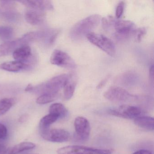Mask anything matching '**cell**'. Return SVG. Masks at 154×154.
Here are the masks:
<instances>
[{
    "mask_svg": "<svg viewBox=\"0 0 154 154\" xmlns=\"http://www.w3.org/2000/svg\"><path fill=\"white\" fill-rule=\"evenodd\" d=\"M16 103V99L13 98H6L0 100V116L8 112Z\"/></svg>",
    "mask_w": 154,
    "mask_h": 154,
    "instance_id": "22",
    "label": "cell"
},
{
    "mask_svg": "<svg viewBox=\"0 0 154 154\" xmlns=\"http://www.w3.org/2000/svg\"><path fill=\"white\" fill-rule=\"evenodd\" d=\"M76 83L75 75L72 74H69V77L63 88L64 97L65 100H70L72 97L75 90Z\"/></svg>",
    "mask_w": 154,
    "mask_h": 154,
    "instance_id": "16",
    "label": "cell"
},
{
    "mask_svg": "<svg viewBox=\"0 0 154 154\" xmlns=\"http://www.w3.org/2000/svg\"><path fill=\"white\" fill-rule=\"evenodd\" d=\"M15 3L10 1H0V14L9 19H13L17 17Z\"/></svg>",
    "mask_w": 154,
    "mask_h": 154,
    "instance_id": "14",
    "label": "cell"
},
{
    "mask_svg": "<svg viewBox=\"0 0 154 154\" xmlns=\"http://www.w3.org/2000/svg\"><path fill=\"white\" fill-rule=\"evenodd\" d=\"M146 31L144 28L139 29L137 30L136 33H137V40L138 42H140L141 41L142 37L146 34Z\"/></svg>",
    "mask_w": 154,
    "mask_h": 154,
    "instance_id": "27",
    "label": "cell"
},
{
    "mask_svg": "<svg viewBox=\"0 0 154 154\" xmlns=\"http://www.w3.org/2000/svg\"><path fill=\"white\" fill-rule=\"evenodd\" d=\"M52 64L67 69H75L76 64L74 60L62 50L56 49L52 53L50 58Z\"/></svg>",
    "mask_w": 154,
    "mask_h": 154,
    "instance_id": "7",
    "label": "cell"
},
{
    "mask_svg": "<svg viewBox=\"0 0 154 154\" xmlns=\"http://www.w3.org/2000/svg\"><path fill=\"white\" fill-rule=\"evenodd\" d=\"M112 149H103L84 146L72 145L57 149V154H112Z\"/></svg>",
    "mask_w": 154,
    "mask_h": 154,
    "instance_id": "5",
    "label": "cell"
},
{
    "mask_svg": "<svg viewBox=\"0 0 154 154\" xmlns=\"http://www.w3.org/2000/svg\"><path fill=\"white\" fill-rule=\"evenodd\" d=\"M103 96L108 100L113 102L127 101L135 97L125 89L118 86L109 88L104 92Z\"/></svg>",
    "mask_w": 154,
    "mask_h": 154,
    "instance_id": "9",
    "label": "cell"
},
{
    "mask_svg": "<svg viewBox=\"0 0 154 154\" xmlns=\"http://www.w3.org/2000/svg\"><path fill=\"white\" fill-rule=\"evenodd\" d=\"M100 20V16L97 14L83 19L72 28L70 32V37L73 40L82 39L91 32V31L99 25Z\"/></svg>",
    "mask_w": 154,
    "mask_h": 154,
    "instance_id": "1",
    "label": "cell"
},
{
    "mask_svg": "<svg viewBox=\"0 0 154 154\" xmlns=\"http://www.w3.org/2000/svg\"><path fill=\"white\" fill-rule=\"evenodd\" d=\"M40 132L41 137L44 139L50 142L62 143L69 141L71 139L70 133L63 129L49 128Z\"/></svg>",
    "mask_w": 154,
    "mask_h": 154,
    "instance_id": "8",
    "label": "cell"
},
{
    "mask_svg": "<svg viewBox=\"0 0 154 154\" xmlns=\"http://www.w3.org/2000/svg\"><path fill=\"white\" fill-rule=\"evenodd\" d=\"M41 37L40 32H29L25 34L20 38L6 41L0 45V57L7 55L11 52H14L18 48L26 45L28 43L41 38Z\"/></svg>",
    "mask_w": 154,
    "mask_h": 154,
    "instance_id": "2",
    "label": "cell"
},
{
    "mask_svg": "<svg viewBox=\"0 0 154 154\" xmlns=\"http://www.w3.org/2000/svg\"><path fill=\"white\" fill-rule=\"evenodd\" d=\"M20 2L28 8L37 10L44 11H45L52 10L54 6L50 1L45 0H33V1H20Z\"/></svg>",
    "mask_w": 154,
    "mask_h": 154,
    "instance_id": "13",
    "label": "cell"
},
{
    "mask_svg": "<svg viewBox=\"0 0 154 154\" xmlns=\"http://www.w3.org/2000/svg\"><path fill=\"white\" fill-rule=\"evenodd\" d=\"M26 66L25 63L14 61L5 62L0 64V69L10 72H19Z\"/></svg>",
    "mask_w": 154,
    "mask_h": 154,
    "instance_id": "18",
    "label": "cell"
},
{
    "mask_svg": "<svg viewBox=\"0 0 154 154\" xmlns=\"http://www.w3.org/2000/svg\"><path fill=\"white\" fill-rule=\"evenodd\" d=\"M25 18L28 23L32 26H38L42 24L45 19L44 11L28 8L25 13Z\"/></svg>",
    "mask_w": 154,
    "mask_h": 154,
    "instance_id": "12",
    "label": "cell"
},
{
    "mask_svg": "<svg viewBox=\"0 0 154 154\" xmlns=\"http://www.w3.org/2000/svg\"><path fill=\"white\" fill-rule=\"evenodd\" d=\"M134 123L141 128L149 131L154 130V120L153 117L149 116H139L134 119Z\"/></svg>",
    "mask_w": 154,
    "mask_h": 154,
    "instance_id": "17",
    "label": "cell"
},
{
    "mask_svg": "<svg viewBox=\"0 0 154 154\" xmlns=\"http://www.w3.org/2000/svg\"><path fill=\"white\" fill-rule=\"evenodd\" d=\"M59 117L54 114L49 113L44 116L40 121L39 122V129L40 132L45 131L49 129L50 125L55 122Z\"/></svg>",
    "mask_w": 154,
    "mask_h": 154,
    "instance_id": "19",
    "label": "cell"
},
{
    "mask_svg": "<svg viewBox=\"0 0 154 154\" xmlns=\"http://www.w3.org/2000/svg\"><path fill=\"white\" fill-rule=\"evenodd\" d=\"M49 113L55 114L59 118H64L67 114V109L63 104L61 103H55L50 106L49 109Z\"/></svg>",
    "mask_w": 154,
    "mask_h": 154,
    "instance_id": "21",
    "label": "cell"
},
{
    "mask_svg": "<svg viewBox=\"0 0 154 154\" xmlns=\"http://www.w3.org/2000/svg\"><path fill=\"white\" fill-rule=\"evenodd\" d=\"M88 41L101 49L110 56L116 53V48L113 42L109 38L100 34L91 32L86 36Z\"/></svg>",
    "mask_w": 154,
    "mask_h": 154,
    "instance_id": "4",
    "label": "cell"
},
{
    "mask_svg": "<svg viewBox=\"0 0 154 154\" xmlns=\"http://www.w3.org/2000/svg\"><path fill=\"white\" fill-rule=\"evenodd\" d=\"M0 154H8V149L4 145L0 144Z\"/></svg>",
    "mask_w": 154,
    "mask_h": 154,
    "instance_id": "31",
    "label": "cell"
},
{
    "mask_svg": "<svg viewBox=\"0 0 154 154\" xmlns=\"http://www.w3.org/2000/svg\"><path fill=\"white\" fill-rule=\"evenodd\" d=\"M109 79V76H107L106 78H104V79L102 80L99 83V84L98 85V86H97V89H101V88L103 87V86H104L105 84H106V83H107V81H108V79Z\"/></svg>",
    "mask_w": 154,
    "mask_h": 154,
    "instance_id": "29",
    "label": "cell"
},
{
    "mask_svg": "<svg viewBox=\"0 0 154 154\" xmlns=\"http://www.w3.org/2000/svg\"><path fill=\"white\" fill-rule=\"evenodd\" d=\"M8 136V130L4 124L0 123V140L5 139Z\"/></svg>",
    "mask_w": 154,
    "mask_h": 154,
    "instance_id": "26",
    "label": "cell"
},
{
    "mask_svg": "<svg viewBox=\"0 0 154 154\" xmlns=\"http://www.w3.org/2000/svg\"><path fill=\"white\" fill-rule=\"evenodd\" d=\"M110 19L112 25H113L115 31V36L118 39H126L134 34L136 33V25L130 20H114Z\"/></svg>",
    "mask_w": 154,
    "mask_h": 154,
    "instance_id": "6",
    "label": "cell"
},
{
    "mask_svg": "<svg viewBox=\"0 0 154 154\" xmlns=\"http://www.w3.org/2000/svg\"><path fill=\"white\" fill-rule=\"evenodd\" d=\"M4 88H5V87H4V86L0 85V93H1L4 91Z\"/></svg>",
    "mask_w": 154,
    "mask_h": 154,
    "instance_id": "33",
    "label": "cell"
},
{
    "mask_svg": "<svg viewBox=\"0 0 154 154\" xmlns=\"http://www.w3.org/2000/svg\"><path fill=\"white\" fill-rule=\"evenodd\" d=\"M14 35L12 28L7 26H0V39L4 41H9Z\"/></svg>",
    "mask_w": 154,
    "mask_h": 154,
    "instance_id": "23",
    "label": "cell"
},
{
    "mask_svg": "<svg viewBox=\"0 0 154 154\" xmlns=\"http://www.w3.org/2000/svg\"><path fill=\"white\" fill-rule=\"evenodd\" d=\"M132 154H153V153L147 149H140L136 151Z\"/></svg>",
    "mask_w": 154,
    "mask_h": 154,
    "instance_id": "28",
    "label": "cell"
},
{
    "mask_svg": "<svg viewBox=\"0 0 154 154\" xmlns=\"http://www.w3.org/2000/svg\"><path fill=\"white\" fill-rule=\"evenodd\" d=\"M74 127L78 138L82 140L88 139L91 132V127L89 121L86 118L82 116L75 118Z\"/></svg>",
    "mask_w": 154,
    "mask_h": 154,
    "instance_id": "11",
    "label": "cell"
},
{
    "mask_svg": "<svg viewBox=\"0 0 154 154\" xmlns=\"http://www.w3.org/2000/svg\"><path fill=\"white\" fill-rule=\"evenodd\" d=\"M69 74L60 75L54 76L44 83L34 87L33 91L42 92V94H59L60 90L63 88L66 82L67 81Z\"/></svg>",
    "mask_w": 154,
    "mask_h": 154,
    "instance_id": "3",
    "label": "cell"
},
{
    "mask_svg": "<svg viewBox=\"0 0 154 154\" xmlns=\"http://www.w3.org/2000/svg\"><path fill=\"white\" fill-rule=\"evenodd\" d=\"M59 96V94H44L39 96L37 99L36 103L38 104H45L52 102L55 100Z\"/></svg>",
    "mask_w": 154,
    "mask_h": 154,
    "instance_id": "24",
    "label": "cell"
},
{
    "mask_svg": "<svg viewBox=\"0 0 154 154\" xmlns=\"http://www.w3.org/2000/svg\"><path fill=\"white\" fill-rule=\"evenodd\" d=\"M34 86L32 85L31 84H29L28 85L27 87H26V89H25V91H33L34 90Z\"/></svg>",
    "mask_w": 154,
    "mask_h": 154,
    "instance_id": "32",
    "label": "cell"
},
{
    "mask_svg": "<svg viewBox=\"0 0 154 154\" xmlns=\"http://www.w3.org/2000/svg\"><path fill=\"white\" fill-rule=\"evenodd\" d=\"M124 6H125V3L123 1L119 2V4L117 5V7H116V12H115V15H116L117 18H120L123 14L124 10Z\"/></svg>",
    "mask_w": 154,
    "mask_h": 154,
    "instance_id": "25",
    "label": "cell"
},
{
    "mask_svg": "<svg viewBox=\"0 0 154 154\" xmlns=\"http://www.w3.org/2000/svg\"><path fill=\"white\" fill-rule=\"evenodd\" d=\"M149 75L150 82L153 84V82H154V66L153 65L150 66V69H149Z\"/></svg>",
    "mask_w": 154,
    "mask_h": 154,
    "instance_id": "30",
    "label": "cell"
},
{
    "mask_svg": "<svg viewBox=\"0 0 154 154\" xmlns=\"http://www.w3.org/2000/svg\"><path fill=\"white\" fill-rule=\"evenodd\" d=\"M142 111L140 108L128 104L121 105L118 109H110L108 112L110 115L126 119H135L139 117Z\"/></svg>",
    "mask_w": 154,
    "mask_h": 154,
    "instance_id": "10",
    "label": "cell"
},
{
    "mask_svg": "<svg viewBox=\"0 0 154 154\" xmlns=\"http://www.w3.org/2000/svg\"><path fill=\"white\" fill-rule=\"evenodd\" d=\"M35 144L30 142H23L8 149V154H17L35 147Z\"/></svg>",
    "mask_w": 154,
    "mask_h": 154,
    "instance_id": "20",
    "label": "cell"
},
{
    "mask_svg": "<svg viewBox=\"0 0 154 154\" xmlns=\"http://www.w3.org/2000/svg\"><path fill=\"white\" fill-rule=\"evenodd\" d=\"M31 55L32 50L30 47L27 45L20 47L13 52V57L14 59L23 63L30 58Z\"/></svg>",
    "mask_w": 154,
    "mask_h": 154,
    "instance_id": "15",
    "label": "cell"
}]
</instances>
